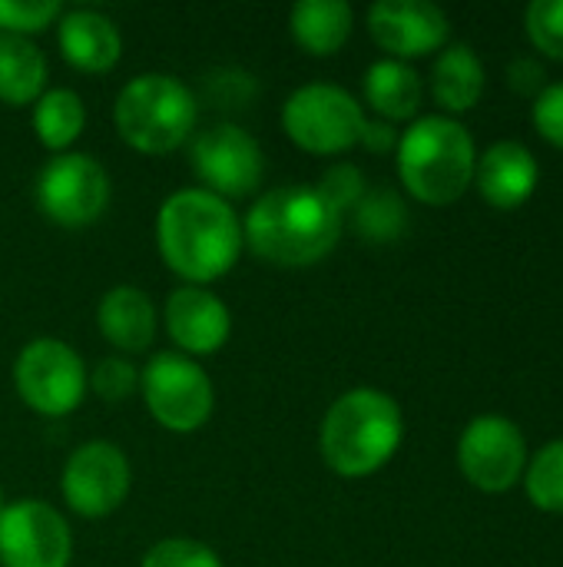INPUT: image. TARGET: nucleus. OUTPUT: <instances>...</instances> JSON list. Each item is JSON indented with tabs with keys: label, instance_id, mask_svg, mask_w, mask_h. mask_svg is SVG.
Wrapping results in <instances>:
<instances>
[{
	"label": "nucleus",
	"instance_id": "obj_1",
	"mask_svg": "<svg viewBox=\"0 0 563 567\" xmlns=\"http://www.w3.org/2000/svg\"><path fill=\"white\" fill-rule=\"evenodd\" d=\"M242 243L239 213L209 189H176L156 213L159 256L186 286L222 279L239 262Z\"/></svg>",
	"mask_w": 563,
	"mask_h": 567
},
{
	"label": "nucleus",
	"instance_id": "obj_2",
	"mask_svg": "<svg viewBox=\"0 0 563 567\" xmlns=\"http://www.w3.org/2000/svg\"><path fill=\"white\" fill-rule=\"evenodd\" d=\"M342 223L345 216H338L315 186H279L252 203L242 239L269 266L309 269L338 246Z\"/></svg>",
	"mask_w": 563,
	"mask_h": 567
},
{
	"label": "nucleus",
	"instance_id": "obj_3",
	"mask_svg": "<svg viewBox=\"0 0 563 567\" xmlns=\"http://www.w3.org/2000/svg\"><path fill=\"white\" fill-rule=\"evenodd\" d=\"M405 439L402 405L372 385L338 395L319 429V452L342 478H368L382 472Z\"/></svg>",
	"mask_w": 563,
	"mask_h": 567
},
{
	"label": "nucleus",
	"instance_id": "obj_4",
	"mask_svg": "<svg viewBox=\"0 0 563 567\" xmlns=\"http://www.w3.org/2000/svg\"><path fill=\"white\" fill-rule=\"evenodd\" d=\"M398 179L425 206H451L475 186L478 146L468 126L445 113L411 120L398 136Z\"/></svg>",
	"mask_w": 563,
	"mask_h": 567
},
{
	"label": "nucleus",
	"instance_id": "obj_5",
	"mask_svg": "<svg viewBox=\"0 0 563 567\" xmlns=\"http://www.w3.org/2000/svg\"><path fill=\"white\" fill-rule=\"evenodd\" d=\"M199 103L192 90L173 73H139L133 76L113 106L116 133L126 146L146 156H163L179 150L196 130Z\"/></svg>",
	"mask_w": 563,
	"mask_h": 567
},
{
	"label": "nucleus",
	"instance_id": "obj_6",
	"mask_svg": "<svg viewBox=\"0 0 563 567\" xmlns=\"http://www.w3.org/2000/svg\"><path fill=\"white\" fill-rule=\"evenodd\" d=\"M285 136L315 156H338L358 146L365 130L362 103L335 83H305L282 106Z\"/></svg>",
	"mask_w": 563,
	"mask_h": 567
},
{
	"label": "nucleus",
	"instance_id": "obj_7",
	"mask_svg": "<svg viewBox=\"0 0 563 567\" xmlns=\"http://www.w3.org/2000/svg\"><path fill=\"white\" fill-rule=\"evenodd\" d=\"M13 385L27 409L43 419H63L80 409L90 389V372L73 346L43 336L20 349L13 362Z\"/></svg>",
	"mask_w": 563,
	"mask_h": 567
},
{
	"label": "nucleus",
	"instance_id": "obj_8",
	"mask_svg": "<svg viewBox=\"0 0 563 567\" xmlns=\"http://www.w3.org/2000/svg\"><path fill=\"white\" fill-rule=\"evenodd\" d=\"M139 389L149 415L176 435L199 432L216 409V389L206 369L183 352H159L139 372Z\"/></svg>",
	"mask_w": 563,
	"mask_h": 567
},
{
	"label": "nucleus",
	"instance_id": "obj_9",
	"mask_svg": "<svg viewBox=\"0 0 563 567\" xmlns=\"http://www.w3.org/2000/svg\"><path fill=\"white\" fill-rule=\"evenodd\" d=\"M110 173L86 153H60L37 176L40 213L66 229L93 226L110 206Z\"/></svg>",
	"mask_w": 563,
	"mask_h": 567
},
{
	"label": "nucleus",
	"instance_id": "obj_10",
	"mask_svg": "<svg viewBox=\"0 0 563 567\" xmlns=\"http://www.w3.org/2000/svg\"><path fill=\"white\" fill-rule=\"evenodd\" d=\"M524 432L508 415H478L465 425L458 439V468L478 492L501 495L511 492L528 468Z\"/></svg>",
	"mask_w": 563,
	"mask_h": 567
},
{
	"label": "nucleus",
	"instance_id": "obj_11",
	"mask_svg": "<svg viewBox=\"0 0 563 567\" xmlns=\"http://www.w3.org/2000/svg\"><path fill=\"white\" fill-rule=\"evenodd\" d=\"M60 488H63L66 505L76 515H83V518H106V515H113L126 502V495L133 488L129 458L123 455L119 445H113L106 439L83 442L66 458Z\"/></svg>",
	"mask_w": 563,
	"mask_h": 567
},
{
	"label": "nucleus",
	"instance_id": "obj_12",
	"mask_svg": "<svg viewBox=\"0 0 563 567\" xmlns=\"http://www.w3.org/2000/svg\"><path fill=\"white\" fill-rule=\"evenodd\" d=\"M73 535L43 498H20L0 512V567H66Z\"/></svg>",
	"mask_w": 563,
	"mask_h": 567
},
{
	"label": "nucleus",
	"instance_id": "obj_13",
	"mask_svg": "<svg viewBox=\"0 0 563 567\" xmlns=\"http://www.w3.org/2000/svg\"><path fill=\"white\" fill-rule=\"evenodd\" d=\"M192 169L219 199H242L262 186L265 156L252 133L236 123H216L192 140Z\"/></svg>",
	"mask_w": 563,
	"mask_h": 567
},
{
	"label": "nucleus",
	"instance_id": "obj_14",
	"mask_svg": "<svg viewBox=\"0 0 563 567\" xmlns=\"http://www.w3.org/2000/svg\"><path fill=\"white\" fill-rule=\"evenodd\" d=\"M372 40L392 60H418L448 47L451 20L431 0H378L365 13Z\"/></svg>",
	"mask_w": 563,
	"mask_h": 567
},
{
	"label": "nucleus",
	"instance_id": "obj_15",
	"mask_svg": "<svg viewBox=\"0 0 563 567\" xmlns=\"http://www.w3.org/2000/svg\"><path fill=\"white\" fill-rule=\"evenodd\" d=\"M163 322L169 339L183 349V355H216L232 332V316L226 302L206 286H179L169 292Z\"/></svg>",
	"mask_w": 563,
	"mask_h": 567
},
{
	"label": "nucleus",
	"instance_id": "obj_16",
	"mask_svg": "<svg viewBox=\"0 0 563 567\" xmlns=\"http://www.w3.org/2000/svg\"><path fill=\"white\" fill-rule=\"evenodd\" d=\"M538 183H541V163L518 140H498L478 156L475 186L481 199L501 213L524 206L538 193Z\"/></svg>",
	"mask_w": 563,
	"mask_h": 567
},
{
	"label": "nucleus",
	"instance_id": "obj_17",
	"mask_svg": "<svg viewBox=\"0 0 563 567\" xmlns=\"http://www.w3.org/2000/svg\"><path fill=\"white\" fill-rule=\"evenodd\" d=\"M56 43L63 60L80 73H106L123 56V37L100 10H66L56 20Z\"/></svg>",
	"mask_w": 563,
	"mask_h": 567
},
{
	"label": "nucleus",
	"instance_id": "obj_18",
	"mask_svg": "<svg viewBox=\"0 0 563 567\" xmlns=\"http://www.w3.org/2000/svg\"><path fill=\"white\" fill-rule=\"evenodd\" d=\"M100 336L123 355H139L153 346L159 316L153 299L139 286H113L96 306Z\"/></svg>",
	"mask_w": 563,
	"mask_h": 567
},
{
	"label": "nucleus",
	"instance_id": "obj_19",
	"mask_svg": "<svg viewBox=\"0 0 563 567\" xmlns=\"http://www.w3.org/2000/svg\"><path fill=\"white\" fill-rule=\"evenodd\" d=\"M488 70L475 47L468 43H448L438 50L431 66V96L445 110V116H461L475 110L484 96Z\"/></svg>",
	"mask_w": 563,
	"mask_h": 567
},
{
	"label": "nucleus",
	"instance_id": "obj_20",
	"mask_svg": "<svg viewBox=\"0 0 563 567\" xmlns=\"http://www.w3.org/2000/svg\"><path fill=\"white\" fill-rule=\"evenodd\" d=\"M365 103L378 113V120L385 123H405V120H418L421 100H425V83L418 76V70L405 60H375L365 70Z\"/></svg>",
	"mask_w": 563,
	"mask_h": 567
},
{
	"label": "nucleus",
	"instance_id": "obj_21",
	"mask_svg": "<svg viewBox=\"0 0 563 567\" xmlns=\"http://www.w3.org/2000/svg\"><path fill=\"white\" fill-rule=\"evenodd\" d=\"M355 27V13L345 0H299L289 10L292 40L312 56L338 53Z\"/></svg>",
	"mask_w": 563,
	"mask_h": 567
},
{
	"label": "nucleus",
	"instance_id": "obj_22",
	"mask_svg": "<svg viewBox=\"0 0 563 567\" xmlns=\"http://www.w3.org/2000/svg\"><path fill=\"white\" fill-rule=\"evenodd\" d=\"M46 56L30 37L0 33V103L30 106L46 86Z\"/></svg>",
	"mask_w": 563,
	"mask_h": 567
},
{
	"label": "nucleus",
	"instance_id": "obj_23",
	"mask_svg": "<svg viewBox=\"0 0 563 567\" xmlns=\"http://www.w3.org/2000/svg\"><path fill=\"white\" fill-rule=\"evenodd\" d=\"M83 126H86V106L76 90L66 86L43 90V96L33 103V133L56 156L76 143Z\"/></svg>",
	"mask_w": 563,
	"mask_h": 567
},
{
	"label": "nucleus",
	"instance_id": "obj_24",
	"mask_svg": "<svg viewBox=\"0 0 563 567\" xmlns=\"http://www.w3.org/2000/svg\"><path fill=\"white\" fill-rule=\"evenodd\" d=\"M352 213L358 236L368 243H398L408 229V206L395 189H368Z\"/></svg>",
	"mask_w": 563,
	"mask_h": 567
},
{
	"label": "nucleus",
	"instance_id": "obj_25",
	"mask_svg": "<svg viewBox=\"0 0 563 567\" xmlns=\"http://www.w3.org/2000/svg\"><path fill=\"white\" fill-rule=\"evenodd\" d=\"M524 492L538 512L563 515V439L548 442L534 452V458H528Z\"/></svg>",
	"mask_w": 563,
	"mask_h": 567
},
{
	"label": "nucleus",
	"instance_id": "obj_26",
	"mask_svg": "<svg viewBox=\"0 0 563 567\" xmlns=\"http://www.w3.org/2000/svg\"><path fill=\"white\" fill-rule=\"evenodd\" d=\"M524 27L538 53L563 63V0H534L524 10Z\"/></svg>",
	"mask_w": 563,
	"mask_h": 567
},
{
	"label": "nucleus",
	"instance_id": "obj_27",
	"mask_svg": "<svg viewBox=\"0 0 563 567\" xmlns=\"http://www.w3.org/2000/svg\"><path fill=\"white\" fill-rule=\"evenodd\" d=\"M63 17L60 0H0V33L30 37Z\"/></svg>",
	"mask_w": 563,
	"mask_h": 567
},
{
	"label": "nucleus",
	"instance_id": "obj_28",
	"mask_svg": "<svg viewBox=\"0 0 563 567\" xmlns=\"http://www.w3.org/2000/svg\"><path fill=\"white\" fill-rule=\"evenodd\" d=\"M315 189H319V196L338 216H345V213H352L362 203V196L368 193V183H365V173L355 163H335V166H329L322 173V179H319Z\"/></svg>",
	"mask_w": 563,
	"mask_h": 567
},
{
	"label": "nucleus",
	"instance_id": "obj_29",
	"mask_svg": "<svg viewBox=\"0 0 563 567\" xmlns=\"http://www.w3.org/2000/svg\"><path fill=\"white\" fill-rule=\"evenodd\" d=\"M90 389L103 399V402H126L136 389H139V369L123 359V355H110V359H100L96 369L90 372Z\"/></svg>",
	"mask_w": 563,
	"mask_h": 567
},
{
	"label": "nucleus",
	"instance_id": "obj_30",
	"mask_svg": "<svg viewBox=\"0 0 563 567\" xmlns=\"http://www.w3.org/2000/svg\"><path fill=\"white\" fill-rule=\"evenodd\" d=\"M143 567H222V558L192 538H163L146 555Z\"/></svg>",
	"mask_w": 563,
	"mask_h": 567
},
{
	"label": "nucleus",
	"instance_id": "obj_31",
	"mask_svg": "<svg viewBox=\"0 0 563 567\" xmlns=\"http://www.w3.org/2000/svg\"><path fill=\"white\" fill-rule=\"evenodd\" d=\"M206 96L222 106V110H236V106H246L252 96H256V76L246 73V70H216L206 76Z\"/></svg>",
	"mask_w": 563,
	"mask_h": 567
},
{
	"label": "nucleus",
	"instance_id": "obj_32",
	"mask_svg": "<svg viewBox=\"0 0 563 567\" xmlns=\"http://www.w3.org/2000/svg\"><path fill=\"white\" fill-rule=\"evenodd\" d=\"M531 120H534V130L541 133V140L563 153V80L561 83H548L534 96Z\"/></svg>",
	"mask_w": 563,
	"mask_h": 567
},
{
	"label": "nucleus",
	"instance_id": "obj_33",
	"mask_svg": "<svg viewBox=\"0 0 563 567\" xmlns=\"http://www.w3.org/2000/svg\"><path fill=\"white\" fill-rule=\"evenodd\" d=\"M508 83L514 93H541L548 83H544V66L534 60V56H518L511 66H508Z\"/></svg>",
	"mask_w": 563,
	"mask_h": 567
},
{
	"label": "nucleus",
	"instance_id": "obj_34",
	"mask_svg": "<svg viewBox=\"0 0 563 567\" xmlns=\"http://www.w3.org/2000/svg\"><path fill=\"white\" fill-rule=\"evenodd\" d=\"M398 130L392 126V123H385V120H365V130H362V146L368 150V153H392V150H398Z\"/></svg>",
	"mask_w": 563,
	"mask_h": 567
},
{
	"label": "nucleus",
	"instance_id": "obj_35",
	"mask_svg": "<svg viewBox=\"0 0 563 567\" xmlns=\"http://www.w3.org/2000/svg\"><path fill=\"white\" fill-rule=\"evenodd\" d=\"M3 505H7V502H3V488H0V512H3Z\"/></svg>",
	"mask_w": 563,
	"mask_h": 567
}]
</instances>
